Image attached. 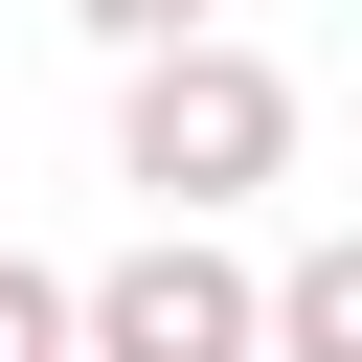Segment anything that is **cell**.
<instances>
[{"label":"cell","mask_w":362,"mask_h":362,"mask_svg":"<svg viewBox=\"0 0 362 362\" xmlns=\"http://www.w3.org/2000/svg\"><path fill=\"white\" fill-rule=\"evenodd\" d=\"M113 181H158V226H226L249 181H294V68L272 45H136V90H113Z\"/></svg>","instance_id":"1"},{"label":"cell","mask_w":362,"mask_h":362,"mask_svg":"<svg viewBox=\"0 0 362 362\" xmlns=\"http://www.w3.org/2000/svg\"><path fill=\"white\" fill-rule=\"evenodd\" d=\"M68 362H249V272L204 226H136L113 272H68Z\"/></svg>","instance_id":"2"},{"label":"cell","mask_w":362,"mask_h":362,"mask_svg":"<svg viewBox=\"0 0 362 362\" xmlns=\"http://www.w3.org/2000/svg\"><path fill=\"white\" fill-rule=\"evenodd\" d=\"M249 362H362V249H294V272H249Z\"/></svg>","instance_id":"3"},{"label":"cell","mask_w":362,"mask_h":362,"mask_svg":"<svg viewBox=\"0 0 362 362\" xmlns=\"http://www.w3.org/2000/svg\"><path fill=\"white\" fill-rule=\"evenodd\" d=\"M0 362H68V272L45 249H0Z\"/></svg>","instance_id":"4"},{"label":"cell","mask_w":362,"mask_h":362,"mask_svg":"<svg viewBox=\"0 0 362 362\" xmlns=\"http://www.w3.org/2000/svg\"><path fill=\"white\" fill-rule=\"evenodd\" d=\"M68 23H90L113 68H136V45H204V0H68Z\"/></svg>","instance_id":"5"}]
</instances>
